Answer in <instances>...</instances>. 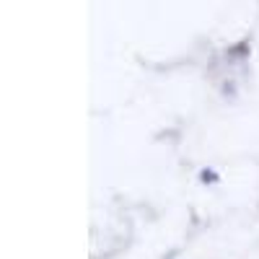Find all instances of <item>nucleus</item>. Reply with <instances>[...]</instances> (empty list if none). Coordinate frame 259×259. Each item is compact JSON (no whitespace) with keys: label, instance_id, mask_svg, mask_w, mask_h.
Returning a JSON list of instances; mask_svg holds the SVG:
<instances>
[{"label":"nucleus","instance_id":"nucleus-1","mask_svg":"<svg viewBox=\"0 0 259 259\" xmlns=\"http://www.w3.org/2000/svg\"><path fill=\"white\" fill-rule=\"evenodd\" d=\"M215 179H218V176L212 174L210 168H207V171H202V182H215Z\"/></svg>","mask_w":259,"mask_h":259}]
</instances>
